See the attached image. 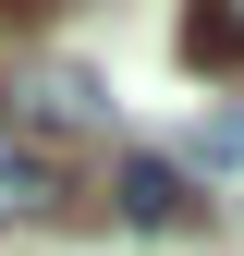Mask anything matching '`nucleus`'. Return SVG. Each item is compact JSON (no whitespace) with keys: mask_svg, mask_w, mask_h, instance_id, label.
Instances as JSON below:
<instances>
[{"mask_svg":"<svg viewBox=\"0 0 244 256\" xmlns=\"http://www.w3.org/2000/svg\"><path fill=\"white\" fill-rule=\"evenodd\" d=\"M122 220H134L146 244H159V232L183 244V232H208L220 208H208V183L183 171V158H159V146H134V158H122Z\"/></svg>","mask_w":244,"mask_h":256,"instance_id":"obj_1","label":"nucleus"},{"mask_svg":"<svg viewBox=\"0 0 244 256\" xmlns=\"http://www.w3.org/2000/svg\"><path fill=\"white\" fill-rule=\"evenodd\" d=\"M61 208H74V158L0 110V220H61Z\"/></svg>","mask_w":244,"mask_h":256,"instance_id":"obj_2","label":"nucleus"},{"mask_svg":"<svg viewBox=\"0 0 244 256\" xmlns=\"http://www.w3.org/2000/svg\"><path fill=\"white\" fill-rule=\"evenodd\" d=\"M0 110H12L24 134H49V146H61V134H98V122H110V86L86 74V61H61V74H24Z\"/></svg>","mask_w":244,"mask_h":256,"instance_id":"obj_3","label":"nucleus"},{"mask_svg":"<svg viewBox=\"0 0 244 256\" xmlns=\"http://www.w3.org/2000/svg\"><path fill=\"white\" fill-rule=\"evenodd\" d=\"M183 74H244V0H183Z\"/></svg>","mask_w":244,"mask_h":256,"instance_id":"obj_4","label":"nucleus"},{"mask_svg":"<svg viewBox=\"0 0 244 256\" xmlns=\"http://www.w3.org/2000/svg\"><path fill=\"white\" fill-rule=\"evenodd\" d=\"M196 158H244V110H220V122H208V134H196Z\"/></svg>","mask_w":244,"mask_h":256,"instance_id":"obj_5","label":"nucleus"},{"mask_svg":"<svg viewBox=\"0 0 244 256\" xmlns=\"http://www.w3.org/2000/svg\"><path fill=\"white\" fill-rule=\"evenodd\" d=\"M37 12H61V0H0V24H37Z\"/></svg>","mask_w":244,"mask_h":256,"instance_id":"obj_6","label":"nucleus"}]
</instances>
